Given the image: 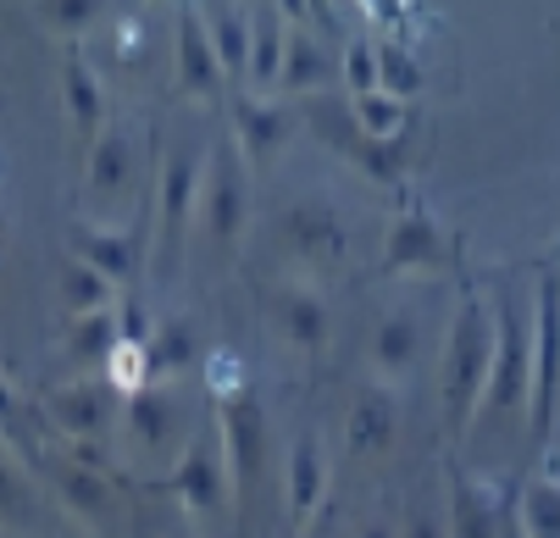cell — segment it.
Returning a JSON list of instances; mask_svg holds the SVG:
<instances>
[{
	"label": "cell",
	"mask_w": 560,
	"mask_h": 538,
	"mask_svg": "<svg viewBox=\"0 0 560 538\" xmlns=\"http://www.w3.org/2000/svg\"><path fill=\"white\" fill-rule=\"evenodd\" d=\"M494 344H500V323L483 312V300H460L450 344H444V417H450V428H466L477 395H489Z\"/></svg>",
	"instance_id": "1"
},
{
	"label": "cell",
	"mask_w": 560,
	"mask_h": 538,
	"mask_svg": "<svg viewBox=\"0 0 560 538\" xmlns=\"http://www.w3.org/2000/svg\"><path fill=\"white\" fill-rule=\"evenodd\" d=\"M206 156H211V150H200L189 133L162 150V167H155V184H162V272H178V261H184L189 217L200 211Z\"/></svg>",
	"instance_id": "2"
},
{
	"label": "cell",
	"mask_w": 560,
	"mask_h": 538,
	"mask_svg": "<svg viewBox=\"0 0 560 538\" xmlns=\"http://www.w3.org/2000/svg\"><path fill=\"white\" fill-rule=\"evenodd\" d=\"M250 156L238 150V139L228 133L211 156H206V178H200V222H206V234L217 245H238V234H245V222H250Z\"/></svg>",
	"instance_id": "3"
},
{
	"label": "cell",
	"mask_w": 560,
	"mask_h": 538,
	"mask_svg": "<svg viewBox=\"0 0 560 538\" xmlns=\"http://www.w3.org/2000/svg\"><path fill=\"white\" fill-rule=\"evenodd\" d=\"M278 239H283V250H289L300 267H339V261H345V245H350L339 206L316 200V195L278 211Z\"/></svg>",
	"instance_id": "4"
},
{
	"label": "cell",
	"mask_w": 560,
	"mask_h": 538,
	"mask_svg": "<svg viewBox=\"0 0 560 538\" xmlns=\"http://www.w3.org/2000/svg\"><path fill=\"white\" fill-rule=\"evenodd\" d=\"M560 400V278L549 272L538 283V312H533V433L549 428Z\"/></svg>",
	"instance_id": "5"
},
{
	"label": "cell",
	"mask_w": 560,
	"mask_h": 538,
	"mask_svg": "<svg viewBox=\"0 0 560 538\" xmlns=\"http://www.w3.org/2000/svg\"><path fill=\"white\" fill-rule=\"evenodd\" d=\"M305 122L323 133L334 150H345L355 167H366V173H377V178H394V150H399V139H372V133L355 122L350 101H345V106H339L334 95L311 101V106H305Z\"/></svg>",
	"instance_id": "6"
},
{
	"label": "cell",
	"mask_w": 560,
	"mask_h": 538,
	"mask_svg": "<svg viewBox=\"0 0 560 538\" xmlns=\"http://www.w3.org/2000/svg\"><path fill=\"white\" fill-rule=\"evenodd\" d=\"M494 323H500V344H494V372H489V417H500V411H516V400H522V389H527V372H533V344H527V334H522V312H516V300L511 294H500V312H494Z\"/></svg>",
	"instance_id": "7"
},
{
	"label": "cell",
	"mask_w": 560,
	"mask_h": 538,
	"mask_svg": "<svg viewBox=\"0 0 560 538\" xmlns=\"http://www.w3.org/2000/svg\"><path fill=\"white\" fill-rule=\"evenodd\" d=\"M84 178H90V195L106 200V206H122L139 184V144L122 122H106L101 139L90 144V162H84Z\"/></svg>",
	"instance_id": "8"
},
{
	"label": "cell",
	"mask_w": 560,
	"mask_h": 538,
	"mask_svg": "<svg viewBox=\"0 0 560 538\" xmlns=\"http://www.w3.org/2000/svg\"><path fill=\"white\" fill-rule=\"evenodd\" d=\"M72 261H90L95 272H106L112 283L139 272V234L133 227H112V222H72L67 227Z\"/></svg>",
	"instance_id": "9"
},
{
	"label": "cell",
	"mask_w": 560,
	"mask_h": 538,
	"mask_svg": "<svg viewBox=\"0 0 560 538\" xmlns=\"http://www.w3.org/2000/svg\"><path fill=\"white\" fill-rule=\"evenodd\" d=\"M173 79L189 95H222L228 90V72H222V61L211 50V34L200 23L195 0H184V7H178V72H173Z\"/></svg>",
	"instance_id": "10"
},
{
	"label": "cell",
	"mask_w": 560,
	"mask_h": 538,
	"mask_svg": "<svg viewBox=\"0 0 560 538\" xmlns=\"http://www.w3.org/2000/svg\"><path fill=\"white\" fill-rule=\"evenodd\" d=\"M200 7V23L211 34V50L228 72V84L250 79V7L245 0H195Z\"/></svg>",
	"instance_id": "11"
},
{
	"label": "cell",
	"mask_w": 560,
	"mask_h": 538,
	"mask_svg": "<svg viewBox=\"0 0 560 538\" xmlns=\"http://www.w3.org/2000/svg\"><path fill=\"white\" fill-rule=\"evenodd\" d=\"M294 106L289 101H261V95H233V139L250 162H267L272 150L289 139Z\"/></svg>",
	"instance_id": "12"
},
{
	"label": "cell",
	"mask_w": 560,
	"mask_h": 538,
	"mask_svg": "<svg viewBox=\"0 0 560 538\" xmlns=\"http://www.w3.org/2000/svg\"><path fill=\"white\" fill-rule=\"evenodd\" d=\"M339 79V61L334 50L316 39L305 23L294 28L289 23V39H283V67H278V90L283 95H311V90H328Z\"/></svg>",
	"instance_id": "13"
},
{
	"label": "cell",
	"mask_w": 560,
	"mask_h": 538,
	"mask_svg": "<svg viewBox=\"0 0 560 538\" xmlns=\"http://www.w3.org/2000/svg\"><path fill=\"white\" fill-rule=\"evenodd\" d=\"M267 312H272L278 334L294 339L300 350H316L328 339V300L316 289H305V283H278L272 300H267Z\"/></svg>",
	"instance_id": "14"
},
{
	"label": "cell",
	"mask_w": 560,
	"mask_h": 538,
	"mask_svg": "<svg viewBox=\"0 0 560 538\" xmlns=\"http://www.w3.org/2000/svg\"><path fill=\"white\" fill-rule=\"evenodd\" d=\"M61 90H67V117H72V133L84 139V144H95L101 139V128H106V101H101V79H95V67H90V56H67V67H61Z\"/></svg>",
	"instance_id": "15"
},
{
	"label": "cell",
	"mask_w": 560,
	"mask_h": 538,
	"mask_svg": "<svg viewBox=\"0 0 560 538\" xmlns=\"http://www.w3.org/2000/svg\"><path fill=\"white\" fill-rule=\"evenodd\" d=\"M444 256V239H439V222L428 211H406L394 227H388V245H383V267L388 272H406V267H428Z\"/></svg>",
	"instance_id": "16"
},
{
	"label": "cell",
	"mask_w": 560,
	"mask_h": 538,
	"mask_svg": "<svg viewBox=\"0 0 560 538\" xmlns=\"http://www.w3.org/2000/svg\"><path fill=\"white\" fill-rule=\"evenodd\" d=\"M283 39H289V17L278 12V0H261V7H250V79H256L261 90H278Z\"/></svg>",
	"instance_id": "17"
},
{
	"label": "cell",
	"mask_w": 560,
	"mask_h": 538,
	"mask_svg": "<svg viewBox=\"0 0 560 538\" xmlns=\"http://www.w3.org/2000/svg\"><path fill=\"white\" fill-rule=\"evenodd\" d=\"M222 433H228V460H233V489H245L256 478V449H261V411L250 395H233L222 406Z\"/></svg>",
	"instance_id": "18"
},
{
	"label": "cell",
	"mask_w": 560,
	"mask_h": 538,
	"mask_svg": "<svg viewBox=\"0 0 560 538\" xmlns=\"http://www.w3.org/2000/svg\"><path fill=\"white\" fill-rule=\"evenodd\" d=\"M417 344H422L417 312H388L383 328H377V339H372V361H377V372L399 377V372L417 361Z\"/></svg>",
	"instance_id": "19"
},
{
	"label": "cell",
	"mask_w": 560,
	"mask_h": 538,
	"mask_svg": "<svg viewBox=\"0 0 560 538\" xmlns=\"http://www.w3.org/2000/svg\"><path fill=\"white\" fill-rule=\"evenodd\" d=\"M50 417L72 433H95L106 422V389L101 383H72V389L50 395Z\"/></svg>",
	"instance_id": "20"
},
{
	"label": "cell",
	"mask_w": 560,
	"mask_h": 538,
	"mask_svg": "<svg viewBox=\"0 0 560 538\" xmlns=\"http://www.w3.org/2000/svg\"><path fill=\"white\" fill-rule=\"evenodd\" d=\"M112 278L106 272H95L90 261H72L67 272H61V300L72 305V317H90V312H106L112 305Z\"/></svg>",
	"instance_id": "21"
},
{
	"label": "cell",
	"mask_w": 560,
	"mask_h": 538,
	"mask_svg": "<svg viewBox=\"0 0 560 538\" xmlns=\"http://www.w3.org/2000/svg\"><path fill=\"white\" fill-rule=\"evenodd\" d=\"M455 538H500V516L489 505L483 489H471L466 478L455 483V522H450Z\"/></svg>",
	"instance_id": "22"
},
{
	"label": "cell",
	"mask_w": 560,
	"mask_h": 538,
	"mask_svg": "<svg viewBox=\"0 0 560 538\" xmlns=\"http://www.w3.org/2000/svg\"><path fill=\"white\" fill-rule=\"evenodd\" d=\"M350 112H355V122H361L372 139H399V128H406V101H399V95H383V90L350 95Z\"/></svg>",
	"instance_id": "23"
},
{
	"label": "cell",
	"mask_w": 560,
	"mask_h": 538,
	"mask_svg": "<svg viewBox=\"0 0 560 538\" xmlns=\"http://www.w3.org/2000/svg\"><path fill=\"white\" fill-rule=\"evenodd\" d=\"M388 433H394L388 395H361V406L350 411V449H383Z\"/></svg>",
	"instance_id": "24"
},
{
	"label": "cell",
	"mask_w": 560,
	"mask_h": 538,
	"mask_svg": "<svg viewBox=\"0 0 560 538\" xmlns=\"http://www.w3.org/2000/svg\"><path fill=\"white\" fill-rule=\"evenodd\" d=\"M522 533L527 538H560V483H533L522 494Z\"/></svg>",
	"instance_id": "25"
},
{
	"label": "cell",
	"mask_w": 560,
	"mask_h": 538,
	"mask_svg": "<svg viewBox=\"0 0 560 538\" xmlns=\"http://www.w3.org/2000/svg\"><path fill=\"white\" fill-rule=\"evenodd\" d=\"M178 483H184V494L195 500V505H222V472H217V455H206V444H195L189 455H184V472H178Z\"/></svg>",
	"instance_id": "26"
},
{
	"label": "cell",
	"mask_w": 560,
	"mask_h": 538,
	"mask_svg": "<svg viewBox=\"0 0 560 538\" xmlns=\"http://www.w3.org/2000/svg\"><path fill=\"white\" fill-rule=\"evenodd\" d=\"M316 494H323V449L305 438V444L294 449V460H289V505H294V511H311Z\"/></svg>",
	"instance_id": "27"
},
{
	"label": "cell",
	"mask_w": 560,
	"mask_h": 538,
	"mask_svg": "<svg viewBox=\"0 0 560 538\" xmlns=\"http://www.w3.org/2000/svg\"><path fill=\"white\" fill-rule=\"evenodd\" d=\"M34 12L45 28L56 34H78V28H90L101 12H106V0H34Z\"/></svg>",
	"instance_id": "28"
},
{
	"label": "cell",
	"mask_w": 560,
	"mask_h": 538,
	"mask_svg": "<svg viewBox=\"0 0 560 538\" xmlns=\"http://www.w3.org/2000/svg\"><path fill=\"white\" fill-rule=\"evenodd\" d=\"M377 84H383V95H417V84H422V72H417V61L399 50V45H377Z\"/></svg>",
	"instance_id": "29"
},
{
	"label": "cell",
	"mask_w": 560,
	"mask_h": 538,
	"mask_svg": "<svg viewBox=\"0 0 560 538\" xmlns=\"http://www.w3.org/2000/svg\"><path fill=\"white\" fill-rule=\"evenodd\" d=\"M106 361H112V383H117V389H133V395L144 389V377L155 372V366H150V350H144L139 339H117Z\"/></svg>",
	"instance_id": "30"
},
{
	"label": "cell",
	"mask_w": 560,
	"mask_h": 538,
	"mask_svg": "<svg viewBox=\"0 0 560 538\" xmlns=\"http://www.w3.org/2000/svg\"><path fill=\"white\" fill-rule=\"evenodd\" d=\"M345 90H350V95H372V90H383V84H377V45L355 39V45L345 50Z\"/></svg>",
	"instance_id": "31"
},
{
	"label": "cell",
	"mask_w": 560,
	"mask_h": 538,
	"mask_svg": "<svg viewBox=\"0 0 560 538\" xmlns=\"http://www.w3.org/2000/svg\"><path fill=\"white\" fill-rule=\"evenodd\" d=\"M0 516H7V522H28L34 516V494H28L23 472L12 467L7 455H0Z\"/></svg>",
	"instance_id": "32"
},
{
	"label": "cell",
	"mask_w": 560,
	"mask_h": 538,
	"mask_svg": "<svg viewBox=\"0 0 560 538\" xmlns=\"http://www.w3.org/2000/svg\"><path fill=\"white\" fill-rule=\"evenodd\" d=\"M128 422H133V433L139 438H150V444H162V433H167V400H155V395H133V406H128Z\"/></svg>",
	"instance_id": "33"
},
{
	"label": "cell",
	"mask_w": 560,
	"mask_h": 538,
	"mask_svg": "<svg viewBox=\"0 0 560 538\" xmlns=\"http://www.w3.org/2000/svg\"><path fill=\"white\" fill-rule=\"evenodd\" d=\"M184 361H189V328H184V323H167L162 339H155V350H150V366H155V372H173V366H184Z\"/></svg>",
	"instance_id": "34"
},
{
	"label": "cell",
	"mask_w": 560,
	"mask_h": 538,
	"mask_svg": "<svg viewBox=\"0 0 560 538\" xmlns=\"http://www.w3.org/2000/svg\"><path fill=\"white\" fill-rule=\"evenodd\" d=\"M144 39H150V28H144V17H117V34H112V45L122 50V61H139L144 56Z\"/></svg>",
	"instance_id": "35"
},
{
	"label": "cell",
	"mask_w": 560,
	"mask_h": 538,
	"mask_svg": "<svg viewBox=\"0 0 560 538\" xmlns=\"http://www.w3.org/2000/svg\"><path fill=\"white\" fill-rule=\"evenodd\" d=\"M278 12H283V17H289V23L300 28V23L311 17V0H278Z\"/></svg>",
	"instance_id": "36"
},
{
	"label": "cell",
	"mask_w": 560,
	"mask_h": 538,
	"mask_svg": "<svg viewBox=\"0 0 560 538\" xmlns=\"http://www.w3.org/2000/svg\"><path fill=\"white\" fill-rule=\"evenodd\" d=\"M411 538H444V527L428 522V516H411Z\"/></svg>",
	"instance_id": "37"
},
{
	"label": "cell",
	"mask_w": 560,
	"mask_h": 538,
	"mask_svg": "<svg viewBox=\"0 0 560 538\" xmlns=\"http://www.w3.org/2000/svg\"><path fill=\"white\" fill-rule=\"evenodd\" d=\"M7 406H12V400H7V383H0V417H7Z\"/></svg>",
	"instance_id": "38"
},
{
	"label": "cell",
	"mask_w": 560,
	"mask_h": 538,
	"mask_svg": "<svg viewBox=\"0 0 560 538\" xmlns=\"http://www.w3.org/2000/svg\"><path fill=\"white\" fill-rule=\"evenodd\" d=\"M366 538H388V533H377V527H366Z\"/></svg>",
	"instance_id": "39"
},
{
	"label": "cell",
	"mask_w": 560,
	"mask_h": 538,
	"mask_svg": "<svg viewBox=\"0 0 560 538\" xmlns=\"http://www.w3.org/2000/svg\"><path fill=\"white\" fill-rule=\"evenodd\" d=\"M0 234H7V217H0Z\"/></svg>",
	"instance_id": "40"
}]
</instances>
